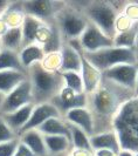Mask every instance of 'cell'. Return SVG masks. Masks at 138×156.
Listing matches in <instances>:
<instances>
[{
  "label": "cell",
  "mask_w": 138,
  "mask_h": 156,
  "mask_svg": "<svg viewBox=\"0 0 138 156\" xmlns=\"http://www.w3.org/2000/svg\"><path fill=\"white\" fill-rule=\"evenodd\" d=\"M135 96V93L102 78L95 92L88 95L87 108L94 119V135L112 130L116 114L123 105Z\"/></svg>",
  "instance_id": "cell-1"
},
{
  "label": "cell",
  "mask_w": 138,
  "mask_h": 156,
  "mask_svg": "<svg viewBox=\"0 0 138 156\" xmlns=\"http://www.w3.org/2000/svg\"><path fill=\"white\" fill-rule=\"evenodd\" d=\"M27 76L31 82L34 105L50 102L64 87L61 73L47 70L41 62H35L29 66Z\"/></svg>",
  "instance_id": "cell-2"
},
{
  "label": "cell",
  "mask_w": 138,
  "mask_h": 156,
  "mask_svg": "<svg viewBox=\"0 0 138 156\" xmlns=\"http://www.w3.org/2000/svg\"><path fill=\"white\" fill-rule=\"evenodd\" d=\"M128 1H81V8L87 19L96 25L107 37L114 40L116 21Z\"/></svg>",
  "instance_id": "cell-3"
},
{
  "label": "cell",
  "mask_w": 138,
  "mask_h": 156,
  "mask_svg": "<svg viewBox=\"0 0 138 156\" xmlns=\"http://www.w3.org/2000/svg\"><path fill=\"white\" fill-rule=\"evenodd\" d=\"M112 129L118 136L121 149L138 153V96H133L121 107Z\"/></svg>",
  "instance_id": "cell-4"
},
{
  "label": "cell",
  "mask_w": 138,
  "mask_h": 156,
  "mask_svg": "<svg viewBox=\"0 0 138 156\" xmlns=\"http://www.w3.org/2000/svg\"><path fill=\"white\" fill-rule=\"evenodd\" d=\"M55 23L61 33L64 42L78 40L87 28L89 20L83 11L78 7L76 1L66 2L55 18Z\"/></svg>",
  "instance_id": "cell-5"
},
{
  "label": "cell",
  "mask_w": 138,
  "mask_h": 156,
  "mask_svg": "<svg viewBox=\"0 0 138 156\" xmlns=\"http://www.w3.org/2000/svg\"><path fill=\"white\" fill-rule=\"evenodd\" d=\"M82 55L88 62L101 73L117 65H136L138 62V54L136 49L122 47L112 46L96 52H82Z\"/></svg>",
  "instance_id": "cell-6"
},
{
  "label": "cell",
  "mask_w": 138,
  "mask_h": 156,
  "mask_svg": "<svg viewBox=\"0 0 138 156\" xmlns=\"http://www.w3.org/2000/svg\"><path fill=\"white\" fill-rule=\"evenodd\" d=\"M64 1H22L21 7L26 16H31L39 19L43 23H50L55 21L57 13L64 6Z\"/></svg>",
  "instance_id": "cell-7"
},
{
  "label": "cell",
  "mask_w": 138,
  "mask_h": 156,
  "mask_svg": "<svg viewBox=\"0 0 138 156\" xmlns=\"http://www.w3.org/2000/svg\"><path fill=\"white\" fill-rule=\"evenodd\" d=\"M29 103H33V95H32L31 82L27 78L5 96V100L0 110V115L13 113Z\"/></svg>",
  "instance_id": "cell-8"
},
{
  "label": "cell",
  "mask_w": 138,
  "mask_h": 156,
  "mask_svg": "<svg viewBox=\"0 0 138 156\" xmlns=\"http://www.w3.org/2000/svg\"><path fill=\"white\" fill-rule=\"evenodd\" d=\"M77 41L82 52H96L114 46V40L107 37L96 25L90 21Z\"/></svg>",
  "instance_id": "cell-9"
},
{
  "label": "cell",
  "mask_w": 138,
  "mask_h": 156,
  "mask_svg": "<svg viewBox=\"0 0 138 156\" xmlns=\"http://www.w3.org/2000/svg\"><path fill=\"white\" fill-rule=\"evenodd\" d=\"M137 63L136 65H117V66H114L105 72L101 73L102 78L107 79L116 85H119V86L124 87V88L135 93L136 79H137Z\"/></svg>",
  "instance_id": "cell-10"
},
{
  "label": "cell",
  "mask_w": 138,
  "mask_h": 156,
  "mask_svg": "<svg viewBox=\"0 0 138 156\" xmlns=\"http://www.w3.org/2000/svg\"><path fill=\"white\" fill-rule=\"evenodd\" d=\"M52 103L60 112L61 116H63L68 110L74 108H83L88 105V95L85 93H75L74 90L63 87L62 90L57 94Z\"/></svg>",
  "instance_id": "cell-11"
},
{
  "label": "cell",
  "mask_w": 138,
  "mask_h": 156,
  "mask_svg": "<svg viewBox=\"0 0 138 156\" xmlns=\"http://www.w3.org/2000/svg\"><path fill=\"white\" fill-rule=\"evenodd\" d=\"M82 49L78 46V41L73 40L63 42L60 54H61V67L60 73L63 72H77L81 73L82 66Z\"/></svg>",
  "instance_id": "cell-12"
},
{
  "label": "cell",
  "mask_w": 138,
  "mask_h": 156,
  "mask_svg": "<svg viewBox=\"0 0 138 156\" xmlns=\"http://www.w3.org/2000/svg\"><path fill=\"white\" fill-rule=\"evenodd\" d=\"M52 117H62L60 112L57 110V108L54 106L52 102H45V103L35 105L28 122L19 132L18 136H20L21 134L27 132V130L36 129L39 126H41L45 121H47L48 119H52Z\"/></svg>",
  "instance_id": "cell-13"
},
{
  "label": "cell",
  "mask_w": 138,
  "mask_h": 156,
  "mask_svg": "<svg viewBox=\"0 0 138 156\" xmlns=\"http://www.w3.org/2000/svg\"><path fill=\"white\" fill-rule=\"evenodd\" d=\"M63 120L71 125L77 126L81 128L89 137L94 135L95 133V127H94V119L90 113V110L87 107L83 108H74V109L68 110L63 116Z\"/></svg>",
  "instance_id": "cell-14"
},
{
  "label": "cell",
  "mask_w": 138,
  "mask_h": 156,
  "mask_svg": "<svg viewBox=\"0 0 138 156\" xmlns=\"http://www.w3.org/2000/svg\"><path fill=\"white\" fill-rule=\"evenodd\" d=\"M89 141H90L92 151H96L100 149H108V150H111L117 156V154L122 150L118 136L114 129L109 130V132L92 135L89 137Z\"/></svg>",
  "instance_id": "cell-15"
},
{
  "label": "cell",
  "mask_w": 138,
  "mask_h": 156,
  "mask_svg": "<svg viewBox=\"0 0 138 156\" xmlns=\"http://www.w3.org/2000/svg\"><path fill=\"white\" fill-rule=\"evenodd\" d=\"M34 106H35L34 103H29L27 106H23L21 108H19V109L13 112V113L4 114V115H0V116L4 119V121L6 122V125L18 135L19 132L28 122Z\"/></svg>",
  "instance_id": "cell-16"
},
{
  "label": "cell",
  "mask_w": 138,
  "mask_h": 156,
  "mask_svg": "<svg viewBox=\"0 0 138 156\" xmlns=\"http://www.w3.org/2000/svg\"><path fill=\"white\" fill-rule=\"evenodd\" d=\"M81 76H82V81H83L85 93L87 95H89V94H91L92 92L96 90V88L100 85L101 79H102L101 72H98L94 66H91L90 63L88 62L85 58H83V55H82Z\"/></svg>",
  "instance_id": "cell-17"
},
{
  "label": "cell",
  "mask_w": 138,
  "mask_h": 156,
  "mask_svg": "<svg viewBox=\"0 0 138 156\" xmlns=\"http://www.w3.org/2000/svg\"><path fill=\"white\" fill-rule=\"evenodd\" d=\"M48 155H59L64 153H71L73 143L71 139L63 135H42Z\"/></svg>",
  "instance_id": "cell-18"
},
{
  "label": "cell",
  "mask_w": 138,
  "mask_h": 156,
  "mask_svg": "<svg viewBox=\"0 0 138 156\" xmlns=\"http://www.w3.org/2000/svg\"><path fill=\"white\" fill-rule=\"evenodd\" d=\"M19 139L36 156H48V151L43 142V136L36 129L25 132L19 136Z\"/></svg>",
  "instance_id": "cell-19"
},
{
  "label": "cell",
  "mask_w": 138,
  "mask_h": 156,
  "mask_svg": "<svg viewBox=\"0 0 138 156\" xmlns=\"http://www.w3.org/2000/svg\"><path fill=\"white\" fill-rule=\"evenodd\" d=\"M36 130L42 135H63L71 139L68 123L62 117H52L45 121L41 126H39Z\"/></svg>",
  "instance_id": "cell-20"
},
{
  "label": "cell",
  "mask_w": 138,
  "mask_h": 156,
  "mask_svg": "<svg viewBox=\"0 0 138 156\" xmlns=\"http://www.w3.org/2000/svg\"><path fill=\"white\" fill-rule=\"evenodd\" d=\"M43 23L39 19L31 16H23L21 23V32H22V48L28 45L36 42V35L40 28L42 27Z\"/></svg>",
  "instance_id": "cell-21"
},
{
  "label": "cell",
  "mask_w": 138,
  "mask_h": 156,
  "mask_svg": "<svg viewBox=\"0 0 138 156\" xmlns=\"http://www.w3.org/2000/svg\"><path fill=\"white\" fill-rule=\"evenodd\" d=\"M27 78V74L18 70H0V93L6 96Z\"/></svg>",
  "instance_id": "cell-22"
},
{
  "label": "cell",
  "mask_w": 138,
  "mask_h": 156,
  "mask_svg": "<svg viewBox=\"0 0 138 156\" xmlns=\"http://www.w3.org/2000/svg\"><path fill=\"white\" fill-rule=\"evenodd\" d=\"M45 52L41 45H39L36 42L28 45V46L21 48V51L19 52V59L20 62L23 66V68L27 70L28 67L32 66L35 62H42V60L45 59Z\"/></svg>",
  "instance_id": "cell-23"
},
{
  "label": "cell",
  "mask_w": 138,
  "mask_h": 156,
  "mask_svg": "<svg viewBox=\"0 0 138 156\" xmlns=\"http://www.w3.org/2000/svg\"><path fill=\"white\" fill-rule=\"evenodd\" d=\"M1 47L19 53L22 48V32L21 26L8 27L7 31L1 35Z\"/></svg>",
  "instance_id": "cell-24"
},
{
  "label": "cell",
  "mask_w": 138,
  "mask_h": 156,
  "mask_svg": "<svg viewBox=\"0 0 138 156\" xmlns=\"http://www.w3.org/2000/svg\"><path fill=\"white\" fill-rule=\"evenodd\" d=\"M138 38V23H133L125 31L118 32L114 38V46L136 49Z\"/></svg>",
  "instance_id": "cell-25"
},
{
  "label": "cell",
  "mask_w": 138,
  "mask_h": 156,
  "mask_svg": "<svg viewBox=\"0 0 138 156\" xmlns=\"http://www.w3.org/2000/svg\"><path fill=\"white\" fill-rule=\"evenodd\" d=\"M0 70H18L27 74V70L20 62L19 53L2 47L0 49Z\"/></svg>",
  "instance_id": "cell-26"
},
{
  "label": "cell",
  "mask_w": 138,
  "mask_h": 156,
  "mask_svg": "<svg viewBox=\"0 0 138 156\" xmlns=\"http://www.w3.org/2000/svg\"><path fill=\"white\" fill-rule=\"evenodd\" d=\"M68 123L69 130H70V136H71V143H73V149H78V150H85L92 153L91 146H90V141H89V136L77 126Z\"/></svg>",
  "instance_id": "cell-27"
},
{
  "label": "cell",
  "mask_w": 138,
  "mask_h": 156,
  "mask_svg": "<svg viewBox=\"0 0 138 156\" xmlns=\"http://www.w3.org/2000/svg\"><path fill=\"white\" fill-rule=\"evenodd\" d=\"M61 75L62 79H63L64 87L74 90L75 93H85L81 73H77V72H63V73H61Z\"/></svg>",
  "instance_id": "cell-28"
},
{
  "label": "cell",
  "mask_w": 138,
  "mask_h": 156,
  "mask_svg": "<svg viewBox=\"0 0 138 156\" xmlns=\"http://www.w3.org/2000/svg\"><path fill=\"white\" fill-rule=\"evenodd\" d=\"M41 65L47 70L60 72V67H61V54H60V52L47 54L45 56V59L42 60Z\"/></svg>",
  "instance_id": "cell-29"
},
{
  "label": "cell",
  "mask_w": 138,
  "mask_h": 156,
  "mask_svg": "<svg viewBox=\"0 0 138 156\" xmlns=\"http://www.w3.org/2000/svg\"><path fill=\"white\" fill-rule=\"evenodd\" d=\"M19 143H20L19 137L0 143V156H14Z\"/></svg>",
  "instance_id": "cell-30"
},
{
  "label": "cell",
  "mask_w": 138,
  "mask_h": 156,
  "mask_svg": "<svg viewBox=\"0 0 138 156\" xmlns=\"http://www.w3.org/2000/svg\"><path fill=\"white\" fill-rule=\"evenodd\" d=\"M16 137H19V136L6 125V122L4 121V119L0 116V143L14 140Z\"/></svg>",
  "instance_id": "cell-31"
},
{
  "label": "cell",
  "mask_w": 138,
  "mask_h": 156,
  "mask_svg": "<svg viewBox=\"0 0 138 156\" xmlns=\"http://www.w3.org/2000/svg\"><path fill=\"white\" fill-rule=\"evenodd\" d=\"M14 156H36V155H35L26 144H23L22 142L20 141V143H19V146H18V149H16Z\"/></svg>",
  "instance_id": "cell-32"
},
{
  "label": "cell",
  "mask_w": 138,
  "mask_h": 156,
  "mask_svg": "<svg viewBox=\"0 0 138 156\" xmlns=\"http://www.w3.org/2000/svg\"><path fill=\"white\" fill-rule=\"evenodd\" d=\"M94 156H116L111 150H108V149H100V150H96L94 151Z\"/></svg>",
  "instance_id": "cell-33"
},
{
  "label": "cell",
  "mask_w": 138,
  "mask_h": 156,
  "mask_svg": "<svg viewBox=\"0 0 138 156\" xmlns=\"http://www.w3.org/2000/svg\"><path fill=\"white\" fill-rule=\"evenodd\" d=\"M117 156H135V153H132L130 150H124V149H122V150L117 154Z\"/></svg>",
  "instance_id": "cell-34"
},
{
  "label": "cell",
  "mask_w": 138,
  "mask_h": 156,
  "mask_svg": "<svg viewBox=\"0 0 138 156\" xmlns=\"http://www.w3.org/2000/svg\"><path fill=\"white\" fill-rule=\"evenodd\" d=\"M135 95L138 96V63H137V79H136V90H135Z\"/></svg>",
  "instance_id": "cell-35"
},
{
  "label": "cell",
  "mask_w": 138,
  "mask_h": 156,
  "mask_svg": "<svg viewBox=\"0 0 138 156\" xmlns=\"http://www.w3.org/2000/svg\"><path fill=\"white\" fill-rule=\"evenodd\" d=\"M4 100H5V95L0 93V110H1V107H2V103H4Z\"/></svg>",
  "instance_id": "cell-36"
},
{
  "label": "cell",
  "mask_w": 138,
  "mask_h": 156,
  "mask_svg": "<svg viewBox=\"0 0 138 156\" xmlns=\"http://www.w3.org/2000/svg\"><path fill=\"white\" fill-rule=\"evenodd\" d=\"M70 153H64V154H59V155H48V156H69Z\"/></svg>",
  "instance_id": "cell-37"
},
{
  "label": "cell",
  "mask_w": 138,
  "mask_h": 156,
  "mask_svg": "<svg viewBox=\"0 0 138 156\" xmlns=\"http://www.w3.org/2000/svg\"><path fill=\"white\" fill-rule=\"evenodd\" d=\"M136 51H137V54H138V38H137V44H136Z\"/></svg>",
  "instance_id": "cell-38"
},
{
  "label": "cell",
  "mask_w": 138,
  "mask_h": 156,
  "mask_svg": "<svg viewBox=\"0 0 138 156\" xmlns=\"http://www.w3.org/2000/svg\"><path fill=\"white\" fill-rule=\"evenodd\" d=\"M0 49H1V40H0Z\"/></svg>",
  "instance_id": "cell-39"
},
{
  "label": "cell",
  "mask_w": 138,
  "mask_h": 156,
  "mask_svg": "<svg viewBox=\"0 0 138 156\" xmlns=\"http://www.w3.org/2000/svg\"><path fill=\"white\" fill-rule=\"evenodd\" d=\"M136 2H137V4H138V1H136Z\"/></svg>",
  "instance_id": "cell-40"
},
{
  "label": "cell",
  "mask_w": 138,
  "mask_h": 156,
  "mask_svg": "<svg viewBox=\"0 0 138 156\" xmlns=\"http://www.w3.org/2000/svg\"><path fill=\"white\" fill-rule=\"evenodd\" d=\"M92 156H94V155H92Z\"/></svg>",
  "instance_id": "cell-41"
}]
</instances>
